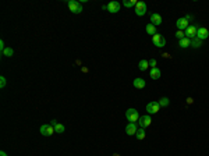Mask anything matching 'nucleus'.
I'll return each instance as SVG.
<instances>
[{
  "mask_svg": "<svg viewBox=\"0 0 209 156\" xmlns=\"http://www.w3.org/2000/svg\"><path fill=\"white\" fill-rule=\"evenodd\" d=\"M67 6H68L70 11L74 13V14H79V13L82 11V4L79 3V2H77V0H68V2H67Z\"/></svg>",
  "mask_w": 209,
  "mask_h": 156,
  "instance_id": "nucleus-1",
  "label": "nucleus"
},
{
  "mask_svg": "<svg viewBox=\"0 0 209 156\" xmlns=\"http://www.w3.org/2000/svg\"><path fill=\"white\" fill-rule=\"evenodd\" d=\"M126 119L128 120V123H135L139 120V113L137 111V109H128L126 111Z\"/></svg>",
  "mask_w": 209,
  "mask_h": 156,
  "instance_id": "nucleus-2",
  "label": "nucleus"
},
{
  "mask_svg": "<svg viewBox=\"0 0 209 156\" xmlns=\"http://www.w3.org/2000/svg\"><path fill=\"white\" fill-rule=\"evenodd\" d=\"M39 131L43 137H50V135L55 134V127L52 124H43V126H41Z\"/></svg>",
  "mask_w": 209,
  "mask_h": 156,
  "instance_id": "nucleus-3",
  "label": "nucleus"
},
{
  "mask_svg": "<svg viewBox=\"0 0 209 156\" xmlns=\"http://www.w3.org/2000/svg\"><path fill=\"white\" fill-rule=\"evenodd\" d=\"M152 43H153L156 48H163L166 45V39L164 36H162L161 33H156V35L152 36Z\"/></svg>",
  "mask_w": 209,
  "mask_h": 156,
  "instance_id": "nucleus-4",
  "label": "nucleus"
},
{
  "mask_svg": "<svg viewBox=\"0 0 209 156\" xmlns=\"http://www.w3.org/2000/svg\"><path fill=\"white\" fill-rule=\"evenodd\" d=\"M197 32H198V27L197 25H188V28L184 31V33H185V38H188V39H194V38H197Z\"/></svg>",
  "mask_w": 209,
  "mask_h": 156,
  "instance_id": "nucleus-5",
  "label": "nucleus"
},
{
  "mask_svg": "<svg viewBox=\"0 0 209 156\" xmlns=\"http://www.w3.org/2000/svg\"><path fill=\"white\" fill-rule=\"evenodd\" d=\"M134 11H135V14L138 15V17H142V15H145V13H146V4L144 3V2H138V3H137V6L134 7Z\"/></svg>",
  "mask_w": 209,
  "mask_h": 156,
  "instance_id": "nucleus-6",
  "label": "nucleus"
},
{
  "mask_svg": "<svg viewBox=\"0 0 209 156\" xmlns=\"http://www.w3.org/2000/svg\"><path fill=\"white\" fill-rule=\"evenodd\" d=\"M152 123L151 120V116L149 114H145V116H139V120H138V124L141 128H146V127H149Z\"/></svg>",
  "mask_w": 209,
  "mask_h": 156,
  "instance_id": "nucleus-7",
  "label": "nucleus"
},
{
  "mask_svg": "<svg viewBox=\"0 0 209 156\" xmlns=\"http://www.w3.org/2000/svg\"><path fill=\"white\" fill-rule=\"evenodd\" d=\"M159 110H161L159 102H149L148 105H146V111H148L149 114H156Z\"/></svg>",
  "mask_w": 209,
  "mask_h": 156,
  "instance_id": "nucleus-8",
  "label": "nucleus"
},
{
  "mask_svg": "<svg viewBox=\"0 0 209 156\" xmlns=\"http://www.w3.org/2000/svg\"><path fill=\"white\" fill-rule=\"evenodd\" d=\"M188 21L185 20V17H181V18H179L176 21V27H177V31H185L188 28Z\"/></svg>",
  "mask_w": 209,
  "mask_h": 156,
  "instance_id": "nucleus-9",
  "label": "nucleus"
},
{
  "mask_svg": "<svg viewBox=\"0 0 209 156\" xmlns=\"http://www.w3.org/2000/svg\"><path fill=\"white\" fill-rule=\"evenodd\" d=\"M197 38L201 39V41H203V39H208V38H209V31H208V28H205V27H199V28H198Z\"/></svg>",
  "mask_w": 209,
  "mask_h": 156,
  "instance_id": "nucleus-10",
  "label": "nucleus"
},
{
  "mask_svg": "<svg viewBox=\"0 0 209 156\" xmlns=\"http://www.w3.org/2000/svg\"><path fill=\"white\" fill-rule=\"evenodd\" d=\"M107 10H109V13H112V14H116V13L120 11V3L116 2V0H113V2H110V3L107 4Z\"/></svg>",
  "mask_w": 209,
  "mask_h": 156,
  "instance_id": "nucleus-11",
  "label": "nucleus"
},
{
  "mask_svg": "<svg viewBox=\"0 0 209 156\" xmlns=\"http://www.w3.org/2000/svg\"><path fill=\"white\" fill-rule=\"evenodd\" d=\"M162 22H163V20H162L161 14H158V13L151 14V24H153L155 27H158V25H161Z\"/></svg>",
  "mask_w": 209,
  "mask_h": 156,
  "instance_id": "nucleus-12",
  "label": "nucleus"
},
{
  "mask_svg": "<svg viewBox=\"0 0 209 156\" xmlns=\"http://www.w3.org/2000/svg\"><path fill=\"white\" fill-rule=\"evenodd\" d=\"M137 130H138V127H137L135 123H128L127 126H126V134L127 135H135Z\"/></svg>",
  "mask_w": 209,
  "mask_h": 156,
  "instance_id": "nucleus-13",
  "label": "nucleus"
},
{
  "mask_svg": "<svg viewBox=\"0 0 209 156\" xmlns=\"http://www.w3.org/2000/svg\"><path fill=\"white\" fill-rule=\"evenodd\" d=\"M133 85H134V88H137V89H142V88H145L146 82H145L144 78H135V80L133 81Z\"/></svg>",
  "mask_w": 209,
  "mask_h": 156,
  "instance_id": "nucleus-14",
  "label": "nucleus"
},
{
  "mask_svg": "<svg viewBox=\"0 0 209 156\" xmlns=\"http://www.w3.org/2000/svg\"><path fill=\"white\" fill-rule=\"evenodd\" d=\"M149 75H151L152 80H159V78H161V75H162V71L158 68V67H155V68H151Z\"/></svg>",
  "mask_w": 209,
  "mask_h": 156,
  "instance_id": "nucleus-15",
  "label": "nucleus"
},
{
  "mask_svg": "<svg viewBox=\"0 0 209 156\" xmlns=\"http://www.w3.org/2000/svg\"><path fill=\"white\" fill-rule=\"evenodd\" d=\"M145 31H146V33L148 35H151V36H153V35H156V27H155L153 24H146V27H145Z\"/></svg>",
  "mask_w": 209,
  "mask_h": 156,
  "instance_id": "nucleus-16",
  "label": "nucleus"
},
{
  "mask_svg": "<svg viewBox=\"0 0 209 156\" xmlns=\"http://www.w3.org/2000/svg\"><path fill=\"white\" fill-rule=\"evenodd\" d=\"M149 67V60H145V59H142V60L138 63V68L141 70V71H145V70H148Z\"/></svg>",
  "mask_w": 209,
  "mask_h": 156,
  "instance_id": "nucleus-17",
  "label": "nucleus"
},
{
  "mask_svg": "<svg viewBox=\"0 0 209 156\" xmlns=\"http://www.w3.org/2000/svg\"><path fill=\"white\" fill-rule=\"evenodd\" d=\"M135 137H137V139H139V141H142V139L146 137V134H145V128H141V127H139V128L137 130Z\"/></svg>",
  "mask_w": 209,
  "mask_h": 156,
  "instance_id": "nucleus-18",
  "label": "nucleus"
},
{
  "mask_svg": "<svg viewBox=\"0 0 209 156\" xmlns=\"http://www.w3.org/2000/svg\"><path fill=\"white\" fill-rule=\"evenodd\" d=\"M179 45H180V48H183V49L188 48V46H191V39H188V38H183L181 41H179Z\"/></svg>",
  "mask_w": 209,
  "mask_h": 156,
  "instance_id": "nucleus-19",
  "label": "nucleus"
},
{
  "mask_svg": "<svg viewBox=\"0 0 209 156\" xmlns=\"http://www.w3.org/2000/svg\"><path fill=\"white\" fill-rule=\"evenodd\" d=\"M191 46H192L194 49L201 48V46H202V41H201V39H198V38L191 39Z\"/></svg>",
  "mask_w": 209,
  "mask_h": 156,
  "instance_id": "nucleus-20",
  "label": "nucleus"
},
{
  "mask_svg": "<svg viewBox=\"0 0 209 156\" xmlns=\"http://www.w3.org/2000/svg\"><path fill=\"white\" fill-rule=\"evenodd\" d=\"M137 3H138L137 0H126V2H124L123 4H124L126 7H128V9H131V7H135Z\"/></svg>",
  "mask_w": 209,
  "mask_h": 156,
  "instance_id": "nucleus-21",
  "label": "nucleus"
},
{
  "mask_svg": "<svg viewBox=\"0 0 209 156\" xmlns=\"http://www.w3.org/2000/svg\"><path fill=\"white\" fill-rule=\"evenodd\" d=\"M2 54H3V56H6V57H11L13 54H14V50H13L11 48H6L3 52H2Z\"/></svg>",
  "mask_w": 209,
  "mask_h": 156,
  "instance_id": "nucleus-22",
  "label": "nucleus"
},
{
  "mask_svg": "<svg viewBox=\"0 0 209 156\" xmlns=\"http://www.w3.org/2000/svg\"><path fill=\"white\" fill-rule=\"evenodd\" d=\"M169 103H170L169 98H161V99H159V105H161V107H166V106H169Z\"/></svg>",
  "mask_w": 209,
  "mask_h": 156,
  "instance_id": "nucleus-23",
  "label": "nucleus"
},
{
  "mask_svg": "<svg viewBox=\"0 0 209 156\" xmlns=\"http://www.w3.org/2000/svg\"><path fill=\"white\" fill-rule=\"evenodd\" d=\"M64 130H66V128H64V126H63V124H60V123H57L55 126V132H56V134H61V132H64Z\"/></svg>",
  "mask_w": 209,
  "mask_h": 156,
  "instance_id": "nucleus-24",
  "label": "nucleus"
},
{
  "mask_svg": "<svg viewBox=\"0 0 209 156\" xmlns=\"http://www.w3.org/2000/svg\"><path fill=\"white\" fill-rule=\"evenodd\" d=\"M176 38L179 39V41H181L183 38H185V33H184V31H177V32H176Z\"/></svg>",
  "mask_w": 209,
  "mask_h": 156,
  "instance_id": "nucleus-25",
  "label": "nucleus"
},
{
  "mask_svg": "<svg viewBox=\"0 0 209 156\" xmlns=\"http://www.w3.org/2000/svg\"><path fill=\"white\" fill-rule=\"evenodd\" d=\"M4 87H6V78L2 75L0 77V88H4Z\"/></svg>",
  "mask_w": 209,
  "mask_h": 156,
  "instance_id": "nucleus-26",
  "label": "nucleus"
},
{
  "mask_svg": "<svg viewBox=\"0 0 209 156\" xmlns=\"http://www.w3.org/2000/svg\"><path fill=\"white\" fill-rule=\"evenodd\" d=\"M149 67H151V68H155V67H156V60H155V59H151V60H149Z\"/></svg>",
  "mask_w": 209,
  "mask_h": 156,
  "instance_id": "nucleus-27",
  "label": "nucleus"
},
{
  "mask_svg": "<svg viewBox=\"0 0 209 156\" xmlns=\"http://www.w3.org/2000/svg\"><path fill=\"white\" fill-rule=\"evenodd\" d=\"M4 49H6V46H4V42H3V41H0V50L3 52Z\"/></svg>",
  "mask_w": 209,
  "mask_h": 156,
  "instance_id": "nucleus-28",
  "label": "nucleus"
},
{
  "mask_svg": "<svg viewBox=\"0 0 209 156\" xmlns=\"http://www.w3.org/2000/svg\"><path fill=\"white\" fill-rule=\"evenodd\" d=\"M50 123H52V126L55 127V126H56V124H57V121H56V120H52V121H50Z\"/></svg>",
  "mask_w": 209,
  "mask_h": 156,
  "instance_id": "nucleus-29",
  "label": "nucleus"
},
{
  "mask_svg": "<svg viewBox=\"0 0 209 156\" xmlns=\"http://www.w3.org/2000/svg\"><path fill=\"white\" fill-rule=\"evenodd\" d=\"M0 156H7V155H6V152H0Z\"/></svg>",
  "mask_w": 209,
  "mask_h": 156,
  "instance_id": "nucleus-30",
  "label": "nucleus"
},
{
  "mask_svg": "<svg viewBox=\"0 0 209 156\" xmlns=\"http://www.w3.org/2000/svg\"><path fill=\"white\" fill-rule=\"evenodd\" d=\"M113 156H120V155H118V153H114V155H113Z\"/></svg>",
  "mask_w": 209,
  "mask_h": 156,
  "instance_id": "nucleus-31",
  "label": "nucleus"
}]
</instances>
